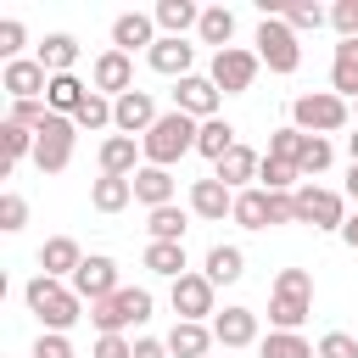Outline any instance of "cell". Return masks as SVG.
Returning a JSON list of instances; mask_svg holds the SVG:
<instances>
[{
    "mask_svg": "<svg viewBox=\"0 0 358 358\" xmlns=\"http://www.w3.org/2000/svg\"><path fill=\"white\" fill-rule=\"evenodd\" d=\"M268 224H296V196H268Z\"/></svg>",
    "mask_w": 358,
    "mask_h": 358,
    "instance_id": "681fc988",
    "label": "cell"
},
{
    "mask_svg": "<svg viewBox=\"0 0 358 358\" xmlns=\"http://www.w3.org/2000/svg\"><path fill=\"white\" fill-rule=\"evenodd\" d=\"M90 84H95L106 101H117V95H129V90H134V62H129L123 50H101V56H95V67H90Z\"/></svg>",
    "mask_w": 358,
    "mask_h": 358,
    "instance_id": "9a60e30c",
    "label": "cell"
},
{
    "mask_svg": "<svg viewBox=\"0 0 358 358\" xmlns=\"http://www.w3.org/2000/svg\"><path fill=\"white\" fill-rule=\"evenodd\" d=\"M90 358H134V341L129 336H95Z\"/></svg>",
    "mask_w": 358,
    "mask_h": 358,
    "instance_id": "c3c4849f",
    "label": "cell"
},
{
    "mask_svg": "<svg viewBox=\"0 0 358 358\" xmlns=\"http://www.w3.org/2000/svg\"><path fill=\"white\" fill-rule=\"evenodd\" d=\"M0 90H6L11 101H45L50 73L39 67V56H22V62H6V67H0Z\"/></svg>",
    "mask_w": 358,
    "mask_h": 358,
    "instance_id": "30bf717a",
    "label": "cell"
},
{
    "mask_svg": "<svg viewBox=\"0 0 358 358\" xmlns=\"http://www.w3.org/2000/svg\"><path fill=\"white\" fill-rule=\"evenodd\" d=\"M296 224L341 229V224H347V196H341V190H324V185H302V190H296Z\"/></svg>",
    "mask_w": 358,
    "mask_h": 358,
    "instance_id": "9c48e42d",
    "label": "cell"
},
{
    "mask_svg": "<svg viewBox=\"0 0 358 358\" xmlns=\"http://www.w3.org/2000/svg\"><path fill=\"white\" fill-rule=\"evenodd\" d=\"M145 268L162 274V280L190 274V263H185V241H151V246H145Z\"/></svg>",
    "mask_w": 358,
    "mask_h": 358,
    "instance_id": "4dcf8cb0",
    "label": "cell"
},
{
    "mask_svg": "<svg viewBox=\"0 0 358 358\" xmlns=\"http://www.w3.org/2000/svg\"><path fill=\"white\" fill-rule=\"evenodd\" d=\"M257 50H241V45H229V50H213V67H207V78L218 84V95H246L252 90V78H257Z\"/></svg>",
    "mask_w": 358,
    "mask_h": 358,
    "instance_id": "ba28073f",
    "label": "cell"
},
{
    "mask_svg": "<svg viewBox=\"0 0 358 358\" xmlns=\"http://www.w3.org/2000/svg\"><path fill=\"white\" fill-rule=\"evenodd\" d=\"M196 134H201L196 117H185V112H162V117L151 123V134L140 140V151H145L151 168H173L185 151H196Z\"/></svg>",
    "mask_w": 358,
    "mask_h": 358,
    "instance_id": "3957f363",
    "label": "cell"
},
{
    "mask_svg": "<svg viewBox=\"0 0 358 358\" xmlns=\"http://www.w3.org/2000/svg\"><path fill=\"white\" fill-rule=\"evenodd\" d=\"M274 17H285V28H291V34H319V28L330 22V11H324V6H313V0H296V6H280Z\"/></svg>",
    "mask_w": 358,
    "mask_h": 358,
    "instance_id": "d590c367",
    "label": "cell"
},
{
    "mask_svg": "<svg viewBox=\"0 0 358 358\" xmlns=\"http://www.w3.org/2000/svg\"><path fill=\"white\" fill-rule=\"evenodd\" d=\"M235 145H241V140H235V129H229L224 117H207V123H201V134H196V151H201V157H213V162H224Z\"/></svg>",
    "mask_w": 358,
    "mask_h": 358,
    "instance_id": "836d02e7",
    "label": "cell"
},
{
    "mask_svg": "<svg viewBox=\"0 0 358 358\" xmlns=\"http://www.w3.org/2000/svg\"><path fill=\"white\" fill-rule=\"evenodd\" d=\"M67 285H73V291H78V296L95 308V302H106V296L117 291V263L95 252V257H84V263H78V274H73Z\"/></svg>",
    "mask_w": 358,
    "mask_h": 358,
    "instance_id": "4fadbf2b",
    "label": "cell"
},
{
    "mask_svg": "<svg viewBox=\"0 0 358 358\" xmlns=\"http://www.w3.org/2000/svg\"><path fill=\"white\" fill-rule=\"evenodd\" d=\"M22 224H28V201H22L17 190H6V196H0V229H6V235H17Z\"/></svg>",
    "mask_w": 358,
    "mask_h": 358,
    "instance_id": "7bdbcfd3",
    "label": "cell"
},
{
    "mask_svg": "<svg viewBox=\"0 0 358 358\" xmlns=\"http://www.w3.org/2000/svg\"><path fill=\"white\" fill-rule=\"evenodd\" d=\"M22 39H28V34H22V22H17V17H6V22H0V56H6V62H22Z\"/></svg>",
    "mask_w": 358,
    "mask_h": 358,
    "instance_id": "bcb514c9",
    "label": "cell"
},
{
    "mask_svg": "<svg viewBox=\"0 0 358 358\" xmlns=\"http://www.w3.org/2000/svg\"><path fill=\"white\" fill-rule=\"evenodd\" d=\"M0 145H6V157H0V173H11L22 157H34V129H22V123H0Z\"/></svg>",
    "mask_w": 358,
    "mask_h": 358,
    "instance_id": "8d00e7d4",
    "label": "cell"
},
{
    "mask_svg": "<svg viewBox=\"0 0 358 358\" xmlns=\"http://www.w3.org/2000/svg\"><path fill=\"white\" fill-rule=\"evenodd\" d=\"M347 117H352V106L336 95V90H313V95H296L291 101V129H302V134H336V129H347Z\"/></svg>",
    "mask_w": 358,
    "mask_h": 358,
    "instance_id": "5b68a950",
    "label": "cell"
},
{
    "mask_svg": "<svg viewBox=\"0 0 358 358\" xmlns=\"http://www.w3.org/2000/svg\"><path fill=\"white\" fill-rule=\"evenodd\" d=\"M257 62H263L268 73L291 78V73L302 67V34H291L285 17H263V22H257Z\"/></svg>",
    "mask_w": 358,
    "mask_h": 358,
    "instance_id": "8992f818",
    "label": "cell"
},
{
    "mask_svg": "<svg viewBox=\"0 0 358 358\" xmlns=\"http://www.w3.org/2000/svg\"><path fill=\"white\" fill-rule=\"evenodd\" d=\"M347 157H352V162H358V134H347Z\"/></svg>",
    "mask_w": 358,
    "mask_h": 358,
    "instance_id": "db71d44e",
    "label": "cell"
},
{
    "mask_svg": "<svg viewBox=\"0 0 358 358\" xmlns=\"http://www.w3.org/2000/svg\"><path fill=\"white\" fill-rule=\"evenodd\" d=\"M341 241H347V246H352V252H358V213H352V218H347V224H341Z\"/></svg>",
    "mask_w": 358,
    "mask_h": 358,
    "instance_id": "816d5d0a",
    "label": "cell"
},
{
    "mask_svg": "<svg viewBox=\"0 0 358 358\" xmlns=\"http://www.w3.org/2000/svg\"><path fill=\"white\" fill-rule=\"evenodd\" d=\"M45 117H50V106L45 101H11V112H6V123H22V129H45Z\"/></svg>",
    "mask_w": 358,
    "mask_h": 358,
    "instance_id": "b9f144b4",
    "label": "cell"
},
{
    "mask_svg": "<svg viewBox=\"0 0 358 358\" xmlns=\"http://www.w3.org/2000/svg\"><path fill=\"white\" fill-rule=\"evenodd\" d=\"M73 123H78V129H112V101H106L101 90H90L84 106L73 112Z\"/></svg>",
    "mask_w": 358,
    "mask_h": 358,
    "instance_id": "ab89813d",
    "label": "cell"
},
{
    "mask_svg": "<svg viewBox=\"0 0 358 358\" xmlns=\"http://www.w3.org/2000/svg\"><path fill=\"white\" fill-rule=\"evenodd\" d=\"M257 358H319V347L302 336V330H268L257 341Z\"/></svg>",
    "mask_w": 358,
    "mask_h": 358,
    "instance_id": "83f0119b",
    "label": "cell"
},
{
    "mask_svg": "<svg viewBox=\"0 0 358 358\" xmlns=\"http://www.w3.org/2000/svg\"><path fill=\"white\" fill-rule=\"evenodd\" d=\"M39 67H45L50 78L73 73V67H78V39H73V34H45V45H39Z\"/></svg>",
    "mask_w": 358,
    "mask_h": 358,
    "instance_id": "484cf974",
    "label": "cell"
},
{
    "mask_svg": "<svg viewBox=\"0 0 358 358\" xmlns=\"http://www.w3.org/2000/svg\"><path fill=\"white\" fill-rule=\"evenodd\" d=\"M34 358H73V341H67V336H56V330H39Z\"/></svg>",
    "mask_w": 358,
    "mask_h": 358,
    "instance_id": "7dc6e473",
    "label": "cell"
},
{
    "mask_svg": "<svg viewBox=\"0 0 358 358\" xmlns=\"http://www.w3.org/2000/svg\"><path fill=\"white\" fill-rule=\"evenodd\" d=\"M157 117H162V112H157V101H151L145 90H129V95H117V101H112V129H117V134H129V140H134V134L145 140Z\"/></svg>",
    "mask_w": 358,
    "mask_h": 358,
    "instance_id": "7c38bea8",
    "label": "cell"
},
{
    "mask_svg": "<svg viewBox=\"0 0 358 358\" xmlns=\"http://www.w3.org/2000/svg\"><path fill=\"white\" fill-rule=\"evenodd\" d=\"M151 17L168 39H185V28H201V6H190V0H157Z\"/></svg>",
    "mask_w": 358,
    "mask_h": 358,
    "instance_id": "d4e9b609",
    "label": "cell"
},
{
    "mask_svg": "<svg viewBox=\"0 0 358 358\" xmlns=\"http://www.w3.org/2000/svg\"><path fill=\"white\" fill-rule=\"evenodd\" d=\"M308 313H313V274L308 268H280L274 291H268V324L274 330H302Z\"/></svg>",
    "mask_w": 358,
    "mask_h": 358,
    "instance_id": "7a4b0ae2",
    "label": "cell"
},
{
    "mask_svg": "<svg viewBox=\"0 0 358 358\" xmlns=\"http://www.w3.org/2000/svg\"><path fill=\"white\" fill-rule=\"evenodd\" d=\"M145 62H151V73H162V78H190V62H196V45H185V39H157L151 50H145Z\"/></svg>",
    "mask_w": 358,
    "mask_h": 358,
    "instance_id": "ac0fdd59",
    "label": "cell"
},
{
    "mask_svg": "<svg viewBox=\"0 0 358 358\" xmlns=\"http://www.w3.org/2000/svg\"><path fill=\"white\" fill-rule=\"evenodd\" d=\"M341 196H347V201H358V162L347 168V190H341Z\"/></svg>",
    "mask_w": 358,
    "mask_h": 358,
    "instance_id": "f5cc1de1",
    "label": "cell"
},
{
    "mask_svg": "<svg viewBox=\"0 0 358 358\" xmlns=\"http://www.w3.org/2000/svg\"><path fill=\"white\" fill-rule=\"evenodd\" d=\"M319 358H358V341L347 330H324L319 336Z\"/></svg>",
    "mask_w": 358,
    "mask_h": 358,
    "instance_id": "ee69618b",
    "label": "cell"
},
{
    "mask_svg": "<svg viewBox=\"0 0 358 358\" xmlns=\"http://www.w3.org/2000/svg\"><path fill=\"white\" fill-rule=\"evenodd\" d=\"M330 90L341 101H358V39H341L330 56Z\"/></svg>",
    "mask_w": 358,
    "mask_h": 358,
    "instance_id": "cb8c5ba5",
    "label": "cell"
},
{
    "mask_svg": "<svg viewBox=\"0 0 358 358\" xmlns=\"http://www.w3.org/2000/svg\"><path fill=\"white\" fill-rule=\"evenodd\" d=\"M145 229H151V241H185L190 218H185V207H157V213L145 218Z\"/></svg>",
    "mask_w": 358,
    "mask_h": 358,
    "instance_id": "f35d334b",
    "label": "cell"
},
{
    "mask_svg": "<svg viewBox=\"0 0 358 358\" xmlns=\"http://www.w3.org/2000/svg\"><path fill=\"white\" fill-rule=\"evenodd\" d=\"M330 28H336L341 39H358V0H336V6H330Z\"/></svg>",
    "mask_w": 358,
    "mask_h": 358,
    "instance_id": "f6af8a7d",
    "label": "cell"
},
{
    "mask_svg": "<svg viewBox=\"0 0 358 358\" xmlns=\"http://www.w3.org/2000/svg\"><path fill=\"white\" fill-rule=\"evenodd\" d=\"M229 218H235L241 229H268V190H257V185H252V190H241Z\"/></svg>",
    "mask_w": 358,
    "mask_h": 358,
    "instance_id": "e575fe53",
    "label": "cell"
},
{
    "mask_svg": "<svg viewBox=\"0 0 358 358\" xmlns=\"http://www.w3.org/2000/svg\"><path fill=\"white\" fill-rule=\"evenodd\" d=\"M134 201V179H112V173H101L95 185H90V207L95 213H123Z\"/></svg>",
    "mask_w": 358,
    "mask_h": 358,
    "instance_id": "f546056e",
    "label": "cell"
},
{
    "mask_svg": "<svg viewBox=\"0 0 358 358\" xmlns=\"http://www.w3.org/2000/svg\"><path fill=\"white\" fill-rule=\"evenodd\" d=\"M218 84L213 78H201V73H190V78H179L173 84V112H185V117H196V123H207V117H218Z\"/></svg>",
    "mask_w": 358,
    "mask_h": 358,
    "instance_id": "8fae6325",
    "label": "cell"
},
{
    "mask_svg": "<svg viewBox=\"0 0 358 358\" xmlns=\"http://www.w3.org/2000/svg\"><path fill=\"white\" fill-rule=\"evenodd\" d=\"M134 358H168V341H157V336H140V341H134Z\"/></svg>",
    "mask_w": 358,
    "mask_h": 358,
    "instance_id": "f907efd6",
    "label": "cell"
},
{
    "mask_svg": "<svg viewBox=\"0 0 358 358\" xmlns=\"http://www.w3.org/2000/svg\"><path fill=\"white\" fill-rule=\"evenodd\" d=\"M190 213L207 218V224H218V218L235 213V190H229L224 179H196V185H190Z\"/></svg>",
    "mask_w": 358,
    "mask_h": 358,
    "instance_id": "e0dca14e",
    "label": "cell"
},
{
    "mask_svg": "<svg viewBox=\"0 0 358 358\" xmlns=\"http://www.w3.org/2000/svg\"><path fill=\"white\" fill-rule=\"evenodd\" d=\"M84 95H90V84H78V73H62V78H50V90H45V106H50L56 117H73V112L84 106Z\"/></svg>",
    "mask_w": 358,
    "mask_h": 358,
    "instance_id": "f1b7e54d",
    "label": "cell"
},
{
    "mask_svg": "<svg viewBox=\"0 0 358 358\" xmlns=\"http://www.w3.org/2000/svg\"><path fill=\"white\" fill-rule=\"evenodd\" d=\"M140 140H129V134H106L101 140V173H112V179H134L140 173Z\"/></svg>",
    "mask_w": 358,
    "mask_h": 358,
    "instance_id": "d6986e66",
    "label": "cell"
},
{
    "mask_svg": "<svg viewBox=\"0 0 358 358\" xmlns=\"http://www.w3.org/2000/svg\"><path fill=\"white\" fill-rule=\"evenodd\" d=\"M134 201H140V207H151V213H157V207H173V173L145 162V168L134 173Z\"/></svg>",
    "mask_w": 358,
    "mask_h": 358,
    "instance_id": "603a6c76",
    "label": "cell"
},
{
    "mask_svg": "<svg viewBox=\"0 0 358 358\" xmlns=\"http://www.w3.org/2000/svg\"><path fill=\"white\" fill-rule=\"evenodd\" d=\"M201 274H207L213 285H235V280L246 274V252H241V246H213L207 263H201Z\"/></svg>",
    "mask_w": 358,
    "mask_h": 358,
    "instance_id": "1f68e13d",
    "label": "cell"
},
{
    "mask_svg": "<svg viewBox=\"0 0 358 358\" xmlns=\"http://www.w3.org/2000/svg\"><path fill=\"white\" fill-rule=\"evenodd\" d=\"M302 140H308V134L285 123V129H274V134H268V157H274V162H296V157H302Z\"/></svg>",
    "mask_w": 358,
    "mask_h": 358,
    "instance_id": "60d3db41",
    "label": "cell"
},
{
    "mask_svg": "<svg viewBox=\"0 0 358 358\" xmlns=\"http://www.w3.org/2000/svg\"><path fill=\"white\" fill-rule=\"evenodd\" d=\"M257 168H263V157H257L252 145H235V151H229L224 162H213V179H224V185H229V190L241 196V190H252Z\"/></svg>",
    "mask_w": 358,
    "mask_h": 358,
    "instance_id": "ffe728a7",
    "label": "cell"
},
{
    "mask_svg": "<svg viewBox=\"0 0 358 358\" xmlns=\"http://www.w3.org/2000/svg\"><path fill=\"white\" fill-rule=\"evenodd\" d=\"M73 145H78V123L73 117H45V129L34 134V168L39 173H62L73 162Z\"/></svg>",
    "mask_w": 358,
    "mask_h": 358,
    "instance_id": "52a82bcc",
    "label": "cell"
},
{
    "mask_svg": "<svg viewBox=\"0 0 358 358\" xmlns=\"http://www.w3.org/2000/svg\"><path fill=\"white\" fill-rule=\"evenodd\" d=\"M22 296H28V308L39 313V324L45 330H56V336H67L78 319H84V296L67 285V280H50V274H34L28 285H22Z\"/></svg>",
    "mask_w": 358,
    "mask_h": 358,
    "instance_id": "6da1fadb",
    "label": "cell"
},
{
    "mask_svg": "<svg viewBox=\"0 0 358 358\" xmlns=\"http://www.w3.org/2000/svg\"><path fill=\"white\" fill-rule=\"evenodd\" d=\"M207 347H213V330L196 324V319H179V324L168 330V352H173V358H207Z\"/></svg>",
    "mask_w": 358,
    "mask_h": 358,
    "instance_id": "4316f807",
    "label": "cell"
},
{
    "mask_svg": "<svg viewBox=\"0 0 358 358\" xmlns=\"http://www.w3.org/2000/svg\"><path fill=\"white\" fill-rule=\"evenodd\" d=\"M201 45H213V50H229V39H235V11L229 6H201Z\"/></svg>",
    "mask_w": 358,
    "mask_h": 358,
    "instance_id": "d6a6232c",
    "label": "cell"
},
{
    "mask_svg": "<svg viewBox=\"0 0 358 358\" xmlns=\"http://www.w3.org/2000/svg\"><path fill=\"white\" fill-rule=\"evenodd\" d=\"M78 263H84V252H78V241H73V235H50V241L39 246V268H45L50 280H73V274H78Z\"/></svg>",
    "mask_w": 358,
    "mask_h": 358,
    "instance_id": "44dd1931",
    "label": "cell"
},
{
    "mask_svg": "<svg viewBox=\"0 0 358 358\" xmlns=\"http://www.w3.org/2000/svg\"><path fill=\"white\" fill-rule=\"evenodd\" d=\"M213 291H218V285H213L207 274H179V280H173V313L201 324L207 313H218V308H213Z\"/></svg>",
    "mask_w": 358,
    "mask_h": 358,
    "instance_id": "2e32d148",
    "label": "cell"
},
{
    "mask_svg": "<svg viewBox=\"0 0 358 358\" xmlns=\"http://www.w3.org/2000/svg\"><path fill=\"white\" fill-rule=\"evenodd\" d=\"M145 319H151V291L145 285H117L106 302L90 308V324L101 336H123L129 324H145Z\"/></svg>",
    "mask_w": 358,
    "mask_h": 358,
    "instance_id": "277c9868",
    "label": "cell"
},
{
    "mask_svg": "<svg viewBox=\"0 0 358 358\" xmlns=\"http://www.w3.org/2000/svg\"><path fill=\"white\" fill-rule=\"evenodd\" d=\"M330 162H336V145H330L324 134H308V140H302V157H296V173L308 179V173H324Z\"/></svg>",
    "mask_w": 358,
    "mask_h": 358,
    "instance_id": "74e56055",
    "label": "cell"
},
{
    "mask_svg": "<svg viewBox=\"0 0 358 358\" xmlns=\"http://www.w3.org/2000/svg\"><path fill=\"white\" fill-rule=\"evenodd\" d=\"M162 34H157V17L151 11H123V17H112V50H123V56H134V50H151Z\"/></svg>",
    "mask_w": 358,
    "mask_h": 358,
    "instance_id": "5bb4252c",
    "label": "cell"
},
{
    "mask_svg": "<svg viewBox=\"0 0 358 358\" xmlns=\"http://www.w3.org/2000/svg\"><path fill=\"white\" fill-rule=\"evenodd\" d=\"M213 341H224V347H252V341H257V313H252V308H224V313H213Z\"/></svg>",
    "mask_w": 358,
    "mask_h": 358,
    "instance_id": "7402d4cb",
    "label": "cell"
}]
</instances>
